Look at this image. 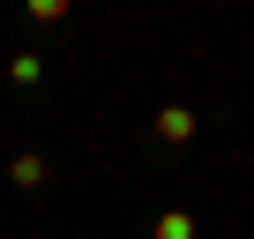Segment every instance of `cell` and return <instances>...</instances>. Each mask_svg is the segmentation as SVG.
<instances>
[{
    "label": "cell",
    "instance_id": "6da1fadb",
    "mask_svg": "<svg viewBox=\"0 0 254 239\" xmlns=\"http://www.w3.org/2000/svg\"><path fill=\"white\" fill-rule=\"evenodd\" d=\"M157 142H172V150L194 142V112H187V105H165V112H157Z\"/></svg>",
    "mask_w": 254,
    "mask_h": 239
},
{
    "label": "cell",
    "instance_id": "3957f363",
    "mask_svg": "<svg viewBox=\"0 0 254 239\" xmlns=\"http://www.w3.org/2000/svg\"><path fill=\"white\" fill-rule=\"evenodd\" d=\"M150 239H194V217H187V209H165V217H157V232H150Z\"/></svg>",
    "mask_w": 254,
    "mask_h": 239
},
{
    "label": "cell",
    "instance_id": "7a4b0ae2",
    "mask_svg": "<svg viewBox=\"0 0 254 239\" xmlns=\"http://www.w3.org/2000/svg\"><path fill=\"white\" fill-rule=\"evenodd\" d=\"M8 179H15V187H45V157H38V150H23V157L8 165Z\"/></svg>",
    "mask_w": 254,
    "mask_h": 239
},
{
    "label": "cell",
    "instance_id": "277c9868",
    "mask_svg": "<svg viewBox=\"0 0 254 239\" xmlns=\"http://www.w3.org/2000/svg\"><path fill=\"white\" fill-rule=\"evenodd\" d=\"M8 75H15V82H23V90H30V82H38V75H45V60H38V53H15V60H8Z\"/></svg>",
    "mask_w": 254,
    "mask_h": 239
}]
</instances>
